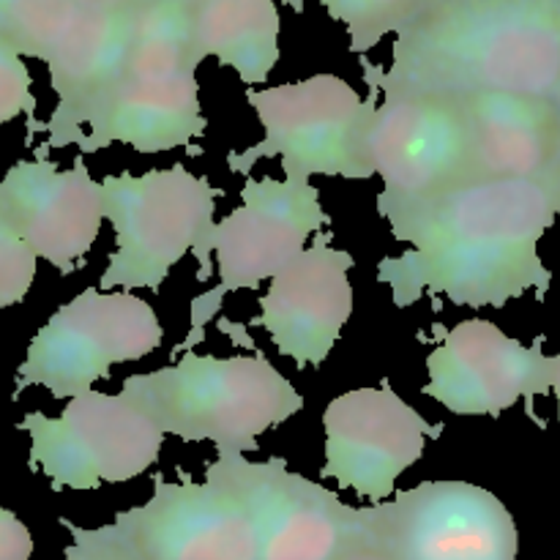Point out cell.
Returning a JSON list of instances; mask_svg holds the SVG:
<instances>
[{"instance_id": "cell-17", "label": "cell", "mask_w": 560, "mask_h": 560, "mask_svg": "<svg viewBox=\"0 0 560 560\" xmlns=\"http://www.w3.org/2000/svg\"><path fill=\"white\" fill-rule=\"evenodd\" d=\"M476 178L528 180L560 211V102L520 93L457 96Z\"/></svg>"}, {"instance_id": "cell-9", "label": "cell", "mask_w": 560, "mask_h": 560, "mask_svg": "<svg viewBox=\"0 0 560 560\" xmlns=\"http://www.w3.org/2000/svg\"><path fill=\"white\" fill-rule=\"evenodd\" d=\"M31 468L42 470L52 490H98L124 485L159 463L164 432L124 394L85 392L69 399L58 419L27 413Z\"/></svg>"}, {"instance_id": "cell-16", "label": "cell", "mask_w": 560, "mask_h": 560, "mask_svg": "<svg viewBox=\"0 0 560 560\" xmlns=\"http://www.w3.org/2000/svg\"><path fill=\"white\" fill-rule=\"evenodd\" d=\"M0 186L36 257L60 273L77 271L104 222V189L91 178L82 156L71 170H58L49 159L16 162Z\"/></svg>"}, {"instance_id": "cell-23", "label": "cell", "mask_w": 560, "mask_h": 560, "mask_svg": "<svg viewBox=\"0 0 560 560\" xmlns=\"http://www.w3.org/2000/svg\"><path fill=\"white\" fill-rule=\"evenodd\" d=\"M299 9L301 0H284ZM328 16L348 27L350 49L370 52L388 33L399 36L421 20L438 0H317Z\"/></svg>"}, {"instance_id": "cell-29", "label": "cell", "mask_w": 560, "mask_h": 560, "mask_svg": "<svg viewBox=\"0 0 560 560\" xmlns=\"http://www.w3.org/2000/svg\"><path fill=\"white\" fill-rule=\"evenodd\" d=\"M552 392L558 397V421H560V355H552Z\"/></svg>"}, {"instance_id": "cell-30", "label": "cell", "mask_w": 560, "mask_h": 560, "mask_svg": "<svg viewBox=\"0 0 560 560\" xmlns=\"http://www.w3.org/2000/svg\"><path fill=\"white\" fill-rule=\"evenodd\" d=\"M66 560H85V556H82V550L74 545V541H71L69 547H66Z\"/></svg>"}, {"instance_id": "cell-24", "label": "cell", "mask_w": 560, "mask_h": 560, "mask_svg": "<svg viewBox=\"0 0 560 560\" xmlns=\"http://www.w3.org/2000/svg\"><path fill=\"white\" fill-rule=\"evenodd\" d=\"M36 252L22 238L0 186V306L3 310L20 304L27 295L36 277Z\"/></svg>"}, {"instance_id": "cell-12", "label": "cell", "mask_w": 560, "mask_h": 560, "mask_svg": "<svg viewBox=\"0 0 560 560\" xmlns=\"http://www.w3.org/2000/svg\"><path fill=\"white\" fill-rule=\"evenodd\" d=\"M249 503L257 560H339L370 539L364 509L339 501L337 492L288 470L284 459L249 463L219 457Z\"/></svg>"}, {"instance_id": "cell-26", "label": "cell", "mask_w": 560, "mask_h": 560, "mask_svg": "<svg viewBox=\"0 0 560 560\" xmlns=\"http://www.w3.org/2000/svg\"><path fill=\"white\" fill-rule=\"evenodd\" d=\"M31 530L16 520V514L0 506V560H31Z\"/></svg>"}, {"instance_id": "cell-14", "label": "cell", "mask_w": 560, "mask_h": 560, "mask_svg": "<svg viewBox=\"0 0 560 560\" xmlns=\"http://www.w3.org/2000/svg\"><path fill=\"white\" fill-rule=\"evenodd\" d=\"M427 355L424 394L454 416H501L525 399L534 416V399L552 392V359L536 339L525 348L506 337L495 323L470 317L448 331Z\"/></svg>"}, {"instance_id": "cell-8", "label": "cell", "mask_w": 560, "mask_h": 560, "mask_svg": "<svg viewBox=\"0 0 560 560\" xmlns=\"http://www.w3.org/2000/svg\"><path fill=\"white\" fill-rule=\"evenodd\" d=\"M377 213L386 222L476 180L470 137L457 96L421 91L383 93L370 135Z\"/></svg>"}, {"instance_id": "cell-6", "label": "cell", "mask_w": 560, "mask_h": 560, "mask_svg": "<svg viewBox=\"0 0 560 560\" xmlns=\"http://www.w3.org/2000/svg\"><path fill=\"white\" fill-rule=\"evenodd\" d=\"M331 224L320 206V191L310 180L249 178L241 189V206L217 222L219 284L191 301L189 334L178 353L195 348L206 337L208 323L222 310L224 295L255 290L266 279L279 277L295 257L304 255L306 241Z\"/></svg>"}, {"instance_id": "cell-4", "label": "cell", "mask_w": 560, "mask_h": 560, "mask_svg": "<svg viewBox=\"0 0 560 560\" xmlns=\"http://www.w3.org/2000/svg\"><path fill=\"white\" fill-rule=\"evenodd\" d=\"M104 219L115 228V252L109 255L98 288L153 290L195 249L206 282L217 252V197L206 175H195L184 164L148 170L142 175L120 173L102 180Z\"/></svg>"}, {"instance_id": "cell-18", "label": "cell", "mask_w": 560, "mask_h": 560, "mask_svg": "<svg viewBox=\"0 0 560 560\" xmlns=\"http://www.w3.org/2000/svg\"><path fill=\"white\" fill-rule=\"evenodd\" d=\"M129 58L126 5L113 11H85L66 47L49 63V82L58 93V107L47 124H36L27 131V140L36 131H47V142L36 148V159H47L52 148L80 145L96 109L129 74Z\"/></svg>"}, {"instance_id": "cell-28", "label": "cell", "mask_w": 560, "mask_h": 560, "mask_svg": "<svg viewBox=\"0 0 560 560\" xmlns=\"http://www.w3.org/2000/svg\"><path fill=\"white\" fill-rule=\"evenodd\" d=\"M69 3H74L77 9L82 11H113V9H120V5H126L129 0H69Z\"/></svg>"}, {"instance_id": "cell-20", "label": "cell", "mask_w": 560, "mask_h": 560, "mask_svg": "<svg viewBox=\"0 0 560 560\" xmlns=\"http://www.w3.org/2000/svg\"><path fill=\"white\" fill-rule=\"evenodd\" d=\"M279 9L273 0H202L197 3V47L246 85H262L279 60Z\"/></svg>"}, {"instance_id": "cell-10", "label": "cell", "mask_w": 560, "mask_h": 560, "mask_svg": "<svg viewBox=\"0 0 560 560\" xmlns=\"http://www.w3.org/2000/svg\"><path fill=\"white\" fill-rule=\"evenodd\" d=\"M109 525L135 560H257L249 503L219 457L202 481L153 476L148 503Z\"/></svg>"}, {"instance_id": "cell-13", "label": "cell", "mask_w": 560, "mask_h": 560, "mask_svg": "<svg viewBox=\"0 0 560 560\" xmlns=\"http://www.w3.org/2000/svg\"><path fill=\"white\" fill-rule=\"evenodd\" d=\"M323 427L326 463L320 476L372 506L392 498L399 476L424 457L427 441L446 430L430 424L386 383L339 394L323 413Z\"/></svg>"}, {"instance_id": "cell-21", "label": "cell", "mask_w": 560, "mask_h": 560, "mask_svg": "<svg viewBox=\"0 0 560 560\" xmlns=\"http://www.w3.org/2000/svg\"><path fill=\"white\" fill-rule=\"evenodd\" d=\"M129 74H197V0H129Z\"/></svg>"}, {"instance_id": "cell-27", "label": "cell", "mask_w": 560, "mask_h": 560, "mask_svg": "<svg viewBox=\"0 0 560 560\" xmlns=\"http://www.w3.org/2000/svg\"><path fill=\"white\" fill-rule=\"evenodd\" d=\"M339 560H392V558H388L386 552H383L381 547L372 541V534H370V539L361 541V545H355V547H350V550L345 552Z\"/></svg>"}, {"instance_id": "cell-3", "label": "cell", "mask_w": 560, "mask_h": 560, "mask_svg": "<svg viewBox=\"0 0 560 560\" xmlns=\"http://www.w3.org/2000/svg\"><path fill=\"white\" fill-rule=\"evenodd\" d=\"M164 435L213 443L219 457L255 452L260 438L304 408V397L266 355H197L148 375H131L120 388Z\"/></svg>"}, {"instance_id": "cell-2", "label": "cell", "mask_w": 560, "mask_h": 560, "mask_svg": "<svg viewBox=\"0 0 560 560\" xmlns=\"http://www.w3.org/2000/svg\"><path fill=\"white\" fill-rule=\"evenodd\" d=\"M372 96L520 93L560 102V0H438L366 69Z\"/></svg>"}, {"instance_id": "cell-22", "label": "cell", "mask_w": 560, "mask_h": 560, "mask_svg": "<svg viewBox=\"0 0 560 560\" xmlns=\"http://www.w3.org/2000/svg\"><path fill=\"white\" fill-rule=\"evenodd\" d=\"M82 16L85 11L69 0H0V42L49 66Z\"/></svg>"}, {"instance_id": "cell-7", "label": "cell", "mask_w": 560, "mask_h": 560, "mask_svg": "<svg viewBox=\"0 0 560 560\" xmlns=\"http://www.w3.org/2000/svg\"><path fill=\"white\" fill-rule=\"evenodd\" d=\"M162 339V323L145 299L129 290L88 288L33 337L16 392L42 386L55 399H74L109 377V366L151 355Z\"/></svg>"}, {"instance_id": "cell-31", "label": "cell", "mask_w": 560, "mask_h": 560, "mask_svg": "<svg viewBox=\"0 0 560 560\" xmlns=\"http://www.w3.org/2000/svg\"><path fill=\"white\" fill-rule=\"evenodd\" d=\"M197 3H202V0H197Z\"/></svg>"}, {"instance_id": "cell-1", "label": "cell", "mask_w": 560, "mask_h": 560, "mask_svg": "<svg viewBox=\"0 0 560 560\" xmlns=\"http://www.w3.org/2000/svg\"><path fill=\"white\" fill-rule=\"evenodd\" d=\"M558 217L556 200L528 180H468L388 222L413 249L381 260L377 282L399 310L424 293L476 310H501L528 290L545 299L552 273L536 246Z\"/></svg>"}, {"instance_id": "cell-15", "label": "cell", "mask_w": 560, "mask_h": 560, "mask_svg": "<svg viewBox=\"0 0 560 560\" xmlns=\"http://www.w3.org/2000/svg\"><path fill=\"white\" fill-rule=\"evenodd\" d=\"M353 266L350 252L334 249L326 235L317 233L304 255L271 279L260 299L257 326L266 328L279 353L301 370L320 366L337 348L353 315V284L348 279Z\"/></svg>"}, {"instance_id": "cell-25", "label": "cell", "mask_w": 560, "mask_h": 560, "mask_svg": "<svg viewBox=\"0 0 560 560\" xmlns=\"http://www.w3.org/2000/svg\"><path fill=\"white\" fill-rule=\"evenodd\" d=\"M31 71L22 63V55L14 52L9 44L0 42V126L14 120L16 115H27V129L36 126V98L31 93Z\"/></svg>"}, {"instance_id": "cell-19", "label": "cell", "mask_w": 560, "mask_h": 560, "mask_svg": "<svg viewBox=\"0 0 560 560\" xmlns=\"http://www.w3.org/2000/svg\"><path fill=\"white\" fill-rule=\"evenodd\" d=\"M206 129L197 74H126L96 109L77 148L96 153L113 142H124L140 153H164L191 148Z\"/></svg>"}, {"instance_id": "cell-11", "label": "cell", "mask_w": 560, "mask_h": 560, "mask_svg": "<svg viewBox=\"0 0 560 560\" xmlns=\"http://www.w3.org/2000/svg\"><path fill=\"white\" fill-rule=\"evenodd\" d=\"M392 560H517V525L501 498L470 481H421L364 509Z\"/></svg>"}, {"instance_id": "cell-5", "label": "cell", "mask_w": 560, "mask_h": 560, "mask_svg": "<svg viewBox=\"0 0 560 560\" xmlns=\"http://www.w3.org/2000/svg\"><path fill=\"white\" fill-rule=\"evenodd\" d=\"M266 137L228 156L230 173L249 175L260 159H282L288 180H364L375 175L370 151L375 96L361 98L342 77L315 74L288 85L246 93Z\"/></svg>"}]
</instances>
